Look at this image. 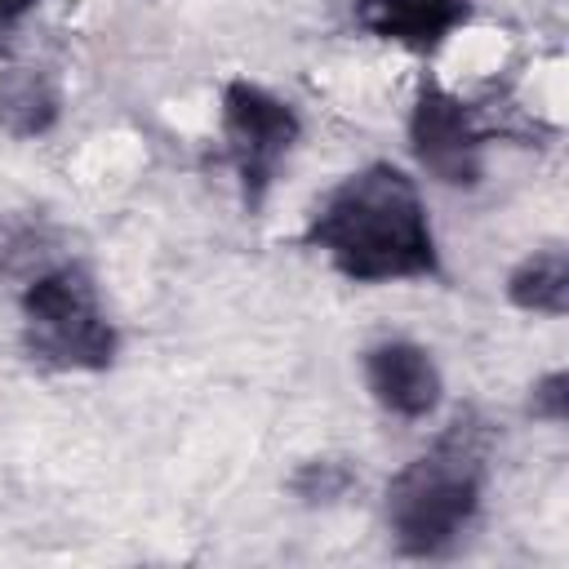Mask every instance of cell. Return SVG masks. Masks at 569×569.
I'll return each mask as SVG.
<instances>
[{
  "label": "cell",
  "instance_id": "obj_3",
  "mask_svg": "<svg viewBox=\"0 0 569 569\" xmlns=\"http://www.w3.org/2000/svg\"><path fill=\"white\" fill-rule=\"evenodd\" d=\"M22 347L44 369H107L116 325L80 262H53L22 284Z\"/></svg>",
  "mask_w": 569,
  "mask_h": 569
},
{
  "label": "cell",
  "instance_id": "obj_11",
  "mask_svg": "<svg viewBox=\"0 0 569 569\" xmlns=\"http://www.w3.org/2000/svg\"><path fill=\"white\" fill-rule=\"evenodd\" d=\"M356 485V471L342 462V458H311L293 471L289 489L302 498V502H338L347 489Z\"/></svg>",
  "mask_w": 569,
  "mask_h": 569
},
{
  "label": "cell",
  "instance_id": "obj_4",
  "mask_svg": "<svg viewBox=\"0 0 569 569\" xmlns=\"http://www.w3.org/2000/svg\"><path fill=\"white\" fill-rule=\"evenodd\" d=\"M222 147H227V160L240 178V196L249 209L262 204V196L271 191L280 164L289 160L302 124H298V111L276 98L271 89L262 84H249V80H231L222 89Z\"/></svg>",
  "mask_w": 569,
  "mask_h": 569
},
{
  "label": "cell",
  "instance_id": "obj_1",
  "mask_svg": "<svg viewBox=\"0 0 569 569\" xmlns=\"http://www.w3.org/2000/svg\"><path fill=\"white\" fill-rule=\"evenodd\" d=\"M307 244L356 284L427 280L440 271L422 191L387 160L356 169L325 196L307 222Z\"/></svg>",
  "mask_w": 569,
  "mask_h": 569
},
{
  "label": "cell",
  "instance_id": "obj_5",
  "mask_svg": "<svg viewBox=\"0 0 569 569\" xmlns=\"http://www.w3.org/2000/svg\"><path fill=\"white\" fill-rule=\"evenodd\" d=\"M409 147L418 164L445 187H476L485 178V129L471 107L440 84H422L409 111Z\"/></svg>",
  "mask_w": 569,
  "mask_h": 569
},
{
  "label": "cell",
  "instance_id": "obj_6",
  "mask_svg": "<svg viewBox=\"0 0 569 569\" xmlns=\"http://www.w3.org/2000/svg\"><path fill=\"white\" fill-rule=\"evenodd\" d=\"M365 387L396 418H427L440 405V369L431 351L405 338L365 351Z\"/></svg>",
  "mask_w": 569,
  "mask_h": 569
},
{
  "label": "cell",
  "instance_id": "obj_2",
  "mask_svg": "<svg viewBox=\"0 0 569 569\" xmlns=\"http://www.w3.org/2000/svg\"><path fill=\"white\" fill-rule=\"evenodd\" d=\"M489 427L462 409L427 453L405 462L387 485V525L405 556L431 560L453 551L471 529L489 471Z\"/></svg>",
  "mask_w": 569,
  "mask_h": 569
},
{
  "label": "cell",
  "instance_id": "obj_8",
  "mask_svg": "<svg viewBox=\"0 0 569 569\" xmlns=\"http://www.w3.org/2000/svg\"><path fill=\"white\" fill-rule=\"evenodd\" d=\"M62 111L58 84L36 67H4L0 71V129L13 138H36L53 129Z\"/></svg>",
  "mask_w": 569,
  "mask_h": 569
},
{
  "label": "cell",
  "instance_id": "obj_7",
  "mask_svg": "<svg viewBox=\"0 0 569 569\" xmlns=\"http://www.w3.org/2000/svg\"><path fill=\"white\" fill-rule=\"evenodd\" d=\"M467 18L471 0H356V22L369 36L413 53H436Z\"/></svg>",
  "mask_w": 569,
  "mask_h": 569
},
{
  "label": "cell",
  "instance_id": "obj_9",
  "mask_svg": "<svg viewBox=\"0 0 569 569\" xmlns=\"http://www.w3.org/2000/svg\"><path fill=\"white\" fill-rule=\"evenodd\" d=\"M507 298L511 307L533 311V316H565L569 311V258L560 249L529 253L507 276Z\"/></svg>",
  "mask_w": 569,
  "mask_h": 569
},
{
  "label": "cell",
  "instance_id": "obj_10",
  "mask_svg": "<svg viewBox=\"0 0 569 569\" xmlns=\"http://www.w3.org/2000/svg\"><path fill=\"white\" fill-rule=\"evenodd\" d=\"M53 258V236L36 218H4L0 222V276H40Z\"/></svg>",
  "mask_w": 569,
  "mask_h": 569
},
{
  "label": "cell",
  "instance_id": "obj_12",
  "mask_svg": "<svg viewBox=\"0 0 569 569\" xmlns=\"http://www.w3.org/2000/svg\"><path fill=\"white\" fill-rule=\"evenodd\" d=\"M529 409H533V418L565 422V413H569V373H565V369H551L547 378H538Z\"/></svg>",
  "mask_w": 569,
  "mask_h": 569
}]
</instances>
